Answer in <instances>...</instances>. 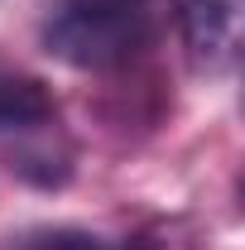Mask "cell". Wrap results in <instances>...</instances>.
<instances>
[{
  "label": "cell",
  "instance_id": "cell-1",
  "mask_svg": "<svg viewBox=\"0 0 245 250\" xmlns=\"http://www.w3.org/2000/svg\"><path fill=\"white\" fill-rule=\"evenodd\" d=\"M159 24V0H62L43 24V48L67 67L106 72L140 58Z\"/></svg>",
  "mask_w": 245,
  "mask_h": 250
},
{
  "label": "cell",
  "instance_id": "cell-2",
  "mask_svg": "<svg viewBox=\"0 0 245 250\" xmlns=\"http://www.w3.org/2000/svg\"><path fill=\"white\" fill-rule=\"evenodd\" d=\"M241 5L245 0H183V43L197 67L231 72L241 58Z\"/></svg>",
  "mask_w": 245,
  "mask_h": 250
},
{
  "label": "cell",
  "instance_id": "cell-3",
  "mask_svg": "<svg viewBox=\"0 0 245 250\" xmlns=\"http://www.w3.org/2000/svg\"><path fill=\"white\" fill-rule=\"evenodd\" d=\"M53 116H58L53 92L34 72L0 58V130H39L53 125Z\"/></svg>",
  "mask_w": 245,
  "mask_h": 250
},
{
  "label": "cell",
  "instance_id": "cell-4",
  "mask_svg": "<svg viewBox=\"0 0 245 250\" xmlns=\"http://www.w3.org/2000/svg\"><path fill=\"white\" fill-rule=\"evenodd\" d=\"M0 250H116V246L82 226H24V231L5 236Z\"/></svg>",
  "mask_w": 245,
  "mask_h": 250
}]
</instances>
